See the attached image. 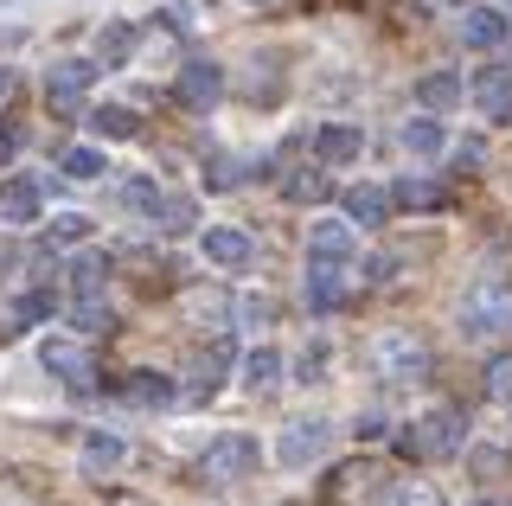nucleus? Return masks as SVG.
<instances>
[{
	"mask_svg": "<svg viewBox=\"0 0 512 506\" xmlns=\"http://www.w3.org/2000/svg\"><path fill=\"white\" fill-rule=\"evenodd\" d=\"M397 442H404V455H416V462H448V455L468 449V417L448 410V404H436V410H423Z\"/></svg>",
	"mask_w": 512,
	"mask_h": 506,
	"instance_id": "1",
	"label": "nucleus"
},
{
	"mask_svg": "<svg viewBox=\"0 0 512 506\" xmlns=\"http://www.w3.org/2000/svg\"><path fill=\"white\" fill-rule=\"evenodd\" d=\"M455 321H461V334H468V340H500V334H512V289H506V282H493V276H480L474 289L461 295Z\"/></svg>",
	"mask_w": 512,
	"mask_h": 506,
	"instance_id": "2",
	"label": "nucleus"
},
{
	"mask_svg": "<svg viewBox=\"0 0 512 506\" xmlns=\"http://www.w3.org/2000/svg\"><path fill=\"white\" fill-rule=\"evenodd\" d=\"M365 359H372V372L384 378V385H410V378H423V372H429V346L416 340V334H404V327L378 334Z\"/></svg>",
	"mask_w": 512,
	"mask_h": 506,
	"instance_id": "3",
	"label": "nucleus"
},
{
	"mask_svg": "<svg viewBox=\"0 0 512 506\" xmlns=\"http://www.w3.org/2000/svg\"><path fill=\"white\" fill-rule=\"evenodd\" d=\"M256 462H263V449H256V436L231 430V436H212L199 455V474L205 481H244V474H256Z\"/></svg>",
	"mask_w": 512,
	"mask_h": 506,
	"instance_id": "4",
	"label": "nucleus"
},
{
	"mask_svg": "<svg viewBox=\"0 0 512 506\" xmlns=\"http://www.w3.org/2000/svg\"><path fill=\"white\" fill-rule=\"evenodd\" d=\"M96 71H103V65H90V58H58V65L45 71V103H52L58 116H71V109L90 97Z\"/></svg>",
	"mask_w": 512,
	"mask_h": 506,
	"instance_id": "5",
	"label": "nucleus"
},
{
	"mask_svg": "<svg viewBox=\"0 0 512 506\" xmlns=\"http://www.w3.org/2000/svg\"><path fill=\"white\" fill-rule=\"evenodd\" d=\"M327 436H333L327 417H295V423L282 430V442H276L282 468H308V462H320V455H327Z\"/></svg>",
	"mask_w": 512,
	"mask_h": 506,
	"instance_id": "6",
	"label": "nucleus"
},
{
	"mask_svg": "<svg viewBox=\"0 0 512 506\" xmlns=\"http://www.w3.org/2000/svg\"><path fill=\"white\" fill-rule=\"evenodd\" d=\"M39 366H45V372H58L64 385L90 391V359H84V346H77V340H64V334H45V340H39Z\"/></svg>",
	"mask_w": 512,
	"mask_h": 506,
	"instance_id": "7",
	"label": "nucleus"
},
{
	"mask_svg": "<svg viewBox=\"0 0 512 506\" xmlns=\"http://www.w3.org/2000/svg\"><path fill=\"white\" fill-rule=\"evenodd\" d=\"M512 39V13L500 7H461V45H474V52H493V45Z\"/></svg>",
	"mask_w": 512,
	"mask_h": 506,
	"instance_id": "8",
	"label": "nucleus"
},
{
	"mask_svg": "<svg viewBox=\"0 0 512 506\" xmlns=\"http://www.w3.org/2000/svg\"><path fill=\"white\" fill-rule=\"evenodd\" d=\"M352 244H359L352 218H320V225H308V263H346Z\"/></svg>",
	"mask_w": 512,
	"mask_h": 506,
	"instance_id": "9",
	"label": "nucleus"
},
{
	"mask_svg": "<svg viewBox=\"0 0 512 506\" xmlns=\"http://www.w3.org/2000/svg\"><path fill=\"white\" fill-rule=\"evenodd\" d=\"M224 90V71L212 65V58H192V65L180 71V84H173V97H180L186 109H212Z\"/></svg>",
	"mask_w": 512,
	"mask_h": 506,
	"instance_id": "10",
	"label": "nucleus"
},
{
	"mask_svg": "<svg viewBox=\"0 0 512 506\" xmlns=\"http://www.w3.org/2000/svg\"><path fill=\"white\" fill-rule=\"evenodd\" d=\"M474 103L487 122H512V65H487L474 77Z\"/></svg>",
	"mask_w": 512,
	"mask_h": 506,
	"instance_id": "11",
	"label": "nucleus"
},
{
	"mask_svg": "<svg viewBox=\"0 0 512 506\" xmlns=\"http://www.w3.org/2000/svg\"><path fill=\"white\" fill-rule=\"evenodd\" d=\"M340 205H346V218L359 231H378L384 218H391V193H384V186H346Z\"/></svg>",
	"mask_w": 512,
	"mask_h": 506,
	"instance_id": "12",
	"label": "nucleus"
},
{
	"mask_svg": "<svg viewBox=\"0 0 512 506\" xmlns=\"http://www.w3.org/2000/svg\"><path fill=\"white\" fill-rule=\"evenodd\" d=\"M359 148H365V135H359V129H346V122H327V129L314 135L320 167H346V161H359Z\"/></svg>",
	"mask_w": 512,
	"mask_h": 506,
	"instance_id": "13",
	"label": "nucleus"
},
{
	"mask_svg": "<svg viewBox=\"0 0 512 506\" xmlns=\"http://www.w3.org/2000/svg\"><path fill=\"white\" fill-rule=\"evenodd\" d=\"M340 302H346L340 263H308V308H314V314H333Z\"/></svg>",
	"mask_w": 512,
	"mask_h": 506,
	"instance_id": "14",
	"label": "nucleus"
},
{
	"mask_svg": "<svg viewBox=\"0 0 512 506\" xmlns=\"http://www.w3.org/2000/svg\"><path fill=\"white\" fill-rule=\"evenodd\" d=\"M0 225H39V186L32 180L0 186Z\"/></svg>",
	"mask_w": 512,
	"mask_h": 506,
	"instance_id": "15",
	"label": "nucleus"
},
{
	"mask_svg": "<svg viewBox=\"0 0 512 506\" xmlns=\"http://www.w3.org/2000/svg\"><path fill=\"white\" fill-rule=\"evenodd\" d=\"M199 250L218 263V270H244V263H250V237H244V231H224V225H218V231H205V237H199Z\"/></svg>",
	"mask_w": 512,
	"mask_h": 506,
	"instance_id": "16",
	"label": "nucleus"
},
{
	"mask_svg": "<svg viewBox=\"0 0 512 506\" xmlns=\"http://www.w3.org/2000/svg\"><path fill=\"white\" fill-rule=\"evenodd\" d=\"M404 148L416 154V161H436V154L448 148L442 122H436V116H410V122H404Z\"/></svg>",
	"mask_w": 512,
	"mask_h": 506,
	"instance_id": "17",
	"label": "nucleus"
},
{
	"mask_svg": "<svg viewBox=\"0 0 512 506\" xmlns=\"http://www.w3.org/2000/svg\"><path fill=\"white\" fill-rule=\"evenodd\" d=\"M391 205H404V212H442V205H448V186H436V180H397Z\"/></svg>",
	"mask_w": 512,
	"mask_h": 506,
	"instance_id": "18",
	"label": "nucleus"
},
{
	"mask_svg": "<svg viewBox=\"0 0 512 506\" xmlns=\"http://www.w3.org/2000/svg\"><path fill=\"white\" fill-rule=\"evenodd\" d=\"M71 321L84 327V334H103L116 314H109V295L103 289H84V295H71Z\"/></svg>",
	"mask_w": 512,
	"mask_h": 506,
	"instance_id": "19",
	"label": "nucleus"
},
{
	"mask_svg": "<svg viewBox=\"0 0 512 506\" xmlns=\"http://www.w3.org/2000/svg\"><path fill=\"white\" fill-rule=\"evenodd\" d=\"M128 52H135V26H128V20H109L103 39H96V58H103V71H109V65H128Z\"/></svg>",
	"mask_w": 512,
	"mask_h": 506,
	"instance_id": "20",
	"label": "nucleus"
},
{
	"mask_svg": "<svg viewBox=\"0 0 512 506\" xmlns=\"http://www.w3.org/2000/svg\"><path fill=\"white\" fill-rule=\"evenodd\" d=\"M90 129H96V135H109V141H128V135H141V122H135V109L103 103V109H90Z\"/></svg>",
	"mask_w": 512,
	"mask_h": 506,
	"instance_id": "21",
	"label": "nucleus"
},
{
	"mask_svg": "<svg viewBox=\"0 0 512 506\" xmlns=\"http://www.w3.org/2000/svg\"><path fill=\"white\" fill-rule=\"evenodd\" d=\"M276 372H282L276 346H250V353H244V385L250 391H269V385H276Z\"/></svg>",
	"mask_w": 512,
	"mask_h": 506,
	"instance_id": "22",
	"label": "nucleus"
},
{
	"mask_svg": "<svg viewBox=\"0 0 512 506\" xmlns=\"http://www.w3.org/2000/svg\"><path fill=\"white\" fill-rule=\"evenodd\" d=\"M372 474H378L372 462H352V468H340V481H333L327 494H333V500H372V494H378Z\"/></svg>",
	"mask_w": 512,
	"mask_h": 506,
	"instance_id": "23",
	"label": "nucleus"
},
{
	"mask_svg": "<svg viewBox=\"0 0 512 506\" xmlns=\"http://www.w3.org/2000/svg\"><path fill=\"white\" fill-rule=\"evenodd\" d=\"M416 103H423V109H448V103H461V77H455V71H429L423 84H416Z\"/></svg>",
	"mask_w": 512,
	"mask_h": 506,
	"instance_id": "24",
	"label": "nucleus"
},
{
	"mask_svg": "<svg viewBox=\"0 0 512 506\" xmlns=\"http://www.w3.org/2000/svg\"><path fill=\"white\" fill-rule=\"evenodd\" d=\"M116 462H122V436L90 430V436H84V468H90V474H103V468H116Z\"/></svg>",
	"mask_w": 512,
	"mask_h": 506,
	"instance_id": "25",
	"label": "nucleus"
},
{
	"mask_svg": "<svg viewBox=\"0 0 512 506\" xmlns=\"http://www.w3.org/2000/svg\"><path fill=\"white\" fill-rule=\"evenodd\" d=\"M58 167L71 173V180H96V173H103L109 161H103V148H90V141H84V148H64V154H58Z\"/></svg>",
	"mask_w": 512,
	"mask_h": 506,
	"instance_id": "26",
	"label": "nucleus"
},
{
	"mask_svg": "<svg viewBox=\"0 0 512 506\" xmlns=\"http://www.w3.org/2000/svg\"><path fill=\"white\" fill-rule=\"evenodd\" d=\"M480 391H487L493 404H512V353H493V359H487V378H480Z\"/></svg>",
	"mask_w": 512,
	"mask_h": 506,
	"instance_id": "27",
	"label": "nucleus"
},
{
	"mask_svg": "<svg viewBox=\"0 0 512 506\" xmlns=\"http://www.w3.org/2000/svg\"><path fill=\"white\" fill-rule=\"evenodd\" d=\"M384 506H442V494L429 481H391L384 487Z\"/></svg>",
	"mask_w": 512,
	"mask_h": 506,
	"instance_id": "28",
	"label": "nucleus"
},
{
	"mask_svg": "<svg viewBox=\"0 0 512 506\" xmlns=\"http://www.w3.org/2000/svg\"><path fill=\"white\" fill-rule=\"evenodd\" d=\"M128 398H135V404H167L173 398V378L167 372H135V378H128Z\"/></svg>",
	"mask_w": 512,
	"mask_h": 506,
	"instance_id": "29",
	"label": "nucleus"
},
{
	"mask_svg": "<svg viewBox=\"0 0 512 506\" xmlns=\"http://www.w3.org/2000/svg\"><path fill=\"white\" fill-rule=\"evenodd\" d=\"M282 193H288V199H308V205H314V199H327L333 186H327V173H320V167H308V173H288V186H282Z\"/></svg>",
	"mask_w": 512,
	"mask_h": 506,
	"instance_id": "30",
	"label": "nucleus"
},
{
	"mask_svg": "<svg viewBox=\"0 0 512 506\" xmlns=\"http://www.w3.org/2000/svg\"><path fill=\"white\" fill-rule=\"evenodd\" d=\"M122 199L135 205L141 218H154V212H160V186H154V180H128V186H122Z\"/></svg>",
	"mask_w": 512,
	"mask_h": 506,
	"instance_id": "31",
	"label": "nucleus"
},
{
	"mask_svg": "<svg viewBox=\"0 0 512 506\" xmlns=\"http://www.w3.org/2000/svg\"><path fill=\"white\" fill-rule=\"evenodd\" d=\"M160 231H192V199H167V193H160Z\"/></svg>",
	"mask_w": 512,
	"mask_h": 506,
	"instance_id": "32",
	"label": "nucleus"
},
{
	"mask_svg": "<svg viewBox=\"0 0 512 506\" xmlns=\"http://www.w3.org/2000/svg\"><path fill=\"white\" fill-rule=\"evenodd\" d=\"M52 314V295H20L13 302V327H32V321H45Z\"/></svg>",
	"mask_w": 512,
	"mask_h": 506,
	"instance_id": "33",
	"label": "nucleus"
},
{
	"mask_svg": "<svg viewBox=\"0 0 512 506\" xmlns=\"http://www.w3.org/2000/svg\"><path fill=\"white\" fill-rule=\"evenodd\" d=\"M52 237H58V244H84V237H90V218L84 212H64V218H52Z\"/></svg>",
	"mask_w": 512,
	"mask_h": 506,
	"instance_id": "34",
	"label": "nucleus"
},
{
	"mask_svg": "<svg viewBox=\"0 0 512 506\" xmlns=\"http://www.w3.org/2000/svg\"><path fill=\"white\" fill-rule=\"evenodd\" d=\"M205 186H212V193H231V186H244V167H237V161H212Z\"/></svg>",
	"mask_w": 512,
	"mask_h": 506,
	"instance_id": "35",
	"label": "nucleus"
},
{
	"mask_svg": "<svg viewBox=\"0 0 512 506\" xmlns=\"http://www.w3.org/2000/svg\"><path fill=\"white\" fill-rule=\"evenodd\" d=\"M20 148H26V129H13V122H0V161H13Z\"/></svg>",
	"mask_w": 512,
	"mask_h": 506,
	"instance_id": "36",
	"label": "nucleus"
},
{
	"mask_svg": "<svg viewBox=\"0 0 512 506\" xmlns=\"http://www.w3.org/2000/svg\"><path fill=\"white\" fill-rule=\"evenodd\" d=\"M474 468H480V474H500L506 455H500V449H474Z\"/></svg>",
	"mask_w": 512,
	"mask_h": 506,
	"instance_id": "37",
	"label": "nucleus"
},
{
	"mask_svg": "<svg viewBox=\"0 0 512 506\" xmlns=\"http://www.w3.org/2000/svg\"><path fill=\"white\" fill-rule=\"evenodd\" d=\"M167 26H173V33H192V13L180 7V0H173V7H167Z\"/></svg>",
	"mask_w": 512,
	"mask_h": 506,
	"instance_id": "38",
	"label": "nucleus"
},
{
	"mask_svg": "<svg viewBox=\"0 0 512 506\" xmlns=\"http://www.w3.org/2000/svg\"><path fill=\"white\" fill-rule=\"evenodd\" d=\"M7 90H13V71H0V97H7Z\"/></svg>",
	"mask_w": 512,
	"mask_h": 506,
	"instance_id": "39",
	"label": "nucleus"
},
{
	"mask_svg": "<svg viewBox=\"0 0 512 506\" xmlns=\"http://www.w3.org/2000/svg\"><path fill=\"white\" fill-rule=\"evenodd\" d=\"M250 7H256V0H250Z\"/></svg>",
	"mask_w": 512,
	"mask_h": 506,
	"instance_id": "40",
	"label": "nucleus"
}]
</instances>
